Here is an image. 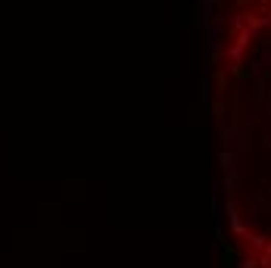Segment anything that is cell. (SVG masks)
Instances as JSON below:
<instances>
[{
	"label": "cell",
	"instance_id": "cell-3",
	"mask_svg": "<svg viewBox=\"0 0 271 268\" xmlns=\"http://www.w3.org/2000/svg\"><path fill=\"white\" fill-rule=\"evenodd\" d=\"M200 4H203V7H209V4H212V0H200Z\"/></svg>",
	"mask_w": 271,
	"mask_h": 268
},
{
	"label": "cell",
	"instance_id": "cell-2",
	"mask_svg": "<svg viewBox=\"0 0 271 268\" xmlns=\"http://www.w3.org/2000/svg\"><path fill=\"white\" fill-rule=\"evenodd\" d=\"M265 147H268V150H271V134H265Z\"/></svg>",
	"mask_w": 271,
	"mask_h": 268
},
{
	"label": "cell",
	"instance_id": "cell-1",
	"mask_svg": "<svg viewBox=\"0 0 271 268\" xmlns=\"http://www.w3.org/2000/svg\"><path fill=\"white\" fill-rule=\"evenodd\" d=\"M259 63H271V50H262V59Z\"/></svg>",
	"mask_w": 271,
	"mask_h": 268
}]
</instances>
